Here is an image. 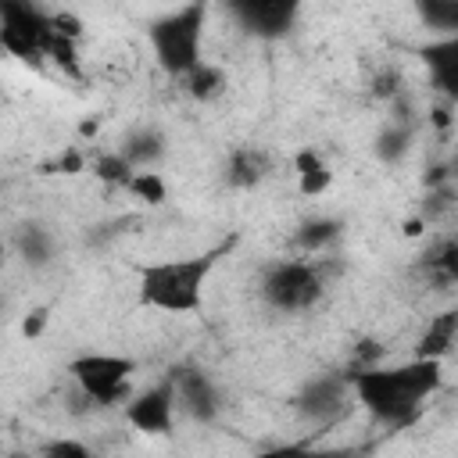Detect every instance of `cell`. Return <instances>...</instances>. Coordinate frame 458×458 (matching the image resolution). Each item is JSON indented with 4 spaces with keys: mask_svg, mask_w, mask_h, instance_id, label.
<instances>
[{
    "mask_svg": "<svg viewBox=\"0 0 458 458\" xmlns=\"http://www.w3.org/2000/svg\"><path fill=\"white\" fill-rule=\"evenodd\" d=\"M43 326H47V311H43V308H36V311H32V315L21 322V333H25L29 340H36V336L43 333Z\"/></svg>",
    "mask_w": 458,
    "mask_h": 458,
    "instance_id": "obj_29",
    "label": "cell"
},
{
    "mask_svg": "<svg viewBox=\"0 0 458 458\" xmlns=\"http://www.w3.org/2000/svg\"><path fill=\"white\" fill-rule=\"evenodd\" d=\"M54 168H57V175H75V172H86V157L79 154V147H68L64 154H57Z\"/></svg>",
    "mask_w": 458,
    "mask_h": 458,
    "instance_id": "obj_27",
    "label": "cell"
},
{
    "mask_svg": "<svg viewBox=\"0 0 458 458\" xmlns=\"http://www.w3.org/2000/svg\"><path fill=\"white\" fill-rule=\"evenodd\" d=\"M118 150L125 154V161L136 172H157V165L168 157V140H165V132L157 125H140V129L125 132Z\"/></svg>",
    "mask_w": 458,
    "mask_h": 458,
    "instance_id": "obj_13",
    "label": "cell"
},
{
    "mask_svg": "<svg viewBox=\"0 0 458 458\" xmlns=\"http://www.w3.org/2000/svg\"><path fill=\"white\" fill-rule=\"evenodd\" d=\"M175 411H179V401H175V386L172 379L165 376L161 383L132 394L125 401V422L143 433V437H165L172 433V422H175Z\"/></svg>",
    "mask_w": 458,
    "mask_h": 458,
    "instance_id": "obj_9",
    "label": "cell"
},
{
    "mask_svg": "<svg viewBox=\"0 0 458 458\" xmlns=\"http://www.w3.org/2000/svg\"><path fill=\"white\" fill-rule=\"evenodd\" d=\"M354 386V401L372 415V422L386 429L411 426L426 401L444 386V361L408 358L401 365H369L347 372Z\"/></svg>",
    "mask_w": 458,
    "mask_h": 458,
    "instance_id": "obj_1",
    "label": "cell"
},
{
    "mask_svg": "<svg viewBox=\"0 0 458 458\" xmlns=\"http://www.w3.org/2000/svg\"><path fill=\"white\" fill-rule=\"evenodd\" d=\"M426 229V218H411V222H404V236H419Z\"/></svg>",
    "mask_w": 458,
    "mask_h": 458,
    "instance_id": "obj_30",
    "label": "cell"
},
{
    "mask_svg": "<svg viewBox=\"0 0 458 458\" xmlns=\"http://www.w3.org/2000/svg\"><path fill=\"white\" fill-rule=\"evenodd\" d=\"M301 444H304V440H293V444H276V447H265V451H258V454H250V458H297Z\"/></svg>",
    "mask_w": 458,
    "mask_h": 458,
    "instance_id": "obj_28",
    "label": "cell"
},
{
    "mask_svg": "<svg viewBox=\"0 0 458 458\" xmlns=\"http://www.w3.org/2000/svg\"><path fill=\"white\" fill-rule=\"evenodd\" d=\"M340 236H344V222L340 218H333V215H311V218H304L297 225L293 243H297L301 254L322 258V254H329L340 243Z\"/></svg>",
    "mask_w": 458,
    "mask_h": 458,
    "instance_id": "obj_15",
    "label": "cell"
},
{
    "mask_svg": "<svg viewBox=\"0 0 458 458\" xmlns=\"http://www.w3.org/2000/svg\"><path fill=\"white\" fill-rule=\"evenodd\" d=\"M39 458H97V451L75 437H57L39 451Z\"/></svg>",
    "mask_w": 458,
    "mask_h": 458,
    "instance_id": "obj_24",
    "label": "cell"
},
{
    "mask_svg": "<svg viewBox=\"0 0 458 458\" xmlns=\"http://www.w3.org/2000/svg\"><path fill=\"white\" fill-rule=\"evenodd\" d=\"M233 250V240H222L200 254L186 258H161L136 268V297L143 308L168 311V315H190L204 304V286L215 272V265Z\"/></svg>",
    "mask_w": 458,
    "mask_h": 458,
    "instance_id": "obj_2",
    "label": "cell"
},
{
    "mask_svg": "<svg viewBox=\"0 0 458 458\" xmlns=\"http://www.w3.org/2000/svg\"><path fill=\"white\" fill-rule=\"evenodd\" d=\"M426 268L440 279V283H458V240L440 243L437 250L426 254Z\"/></svg>",
    "mask_w": 458,
    "mask_h": 458,
    "instance_id": "obj_23",
    "label": "cell"
},
{
    "mask_svg": "<svg viewBox=\"0 0 458 458\" xmlns=\"http://www.w3.org/2000/svg\"><path fill=\"white\" fill-rule=\"evenodd\" d=\"M415 54L422 57V64L429 72V86L440 97H447L451 104H458V36L429 39V43L415 47Z\"/></svg>",
    "mask_w": 458,
    "mask_h": 458,
    "instance_id": "obj_11",
    "label": "cell"
},
{
    "mask_svg": "<svg viewBox=\"0 0 458 458\" xmlns=\"http://www.w3.org/2000/svg\"><path fill=\"white\" fill-rule=\"evenodd\" d=\"M454 336H458V308L440 311V315L429 318V326L422 329V336H419L411 358H433V361H444V354L451 351Z\"/></svg>",
    "mask_w": 458,
    "mask_h": 458,
    "instance_id": "obj_17",
    "label": "cell"
},
{
    "mask_svg": "<svg viewBox=\"0 0 458 458\" xmlns=\"http://www.w3.org/2000/svg\"><path fill=\"white\" fill-rule=\"evenodd\" d=\"M225 86H229L225 72H222L218 64H211V61H200V64L182 79L186 97H190V100H197V104H208V100L222 97V93H225Z\"/></svg>",
    "mask_w": 458,
    "mask_h": 458,
    "instance_id": "obj_19",
    "label": "cell"
},
{
    "mask_svg": "<svg viewBox=\"0 0 458 458\" xmlns=\"http://www.w3.org/2000/svg\"><path fill=\"white\" fill-rule=\"evenodd\" d=\"M11 458H29V454H11Z\"/></svg>",
    "mask_w": 458,
    "mask_h": 458,
    "instance_id": "obj_31",
    "label": "cell"
},
{
    "mask_svg": "<svg viewBox=\"0 0 458 458\" xmlns=\"http://www.w3.org/2000/svg\"><path fill=\"white\" fill-rule=\"evenodd\" d=\"M50 43H54V11H43L25 0L0 4V47L11 57L25 64H43Z\"/></svg>",
    "mask_w": 458,
    "mask_h": 458,
    "instance_id": "obj_6",
    "label": "cell"
},
{
    "mask_svg": "<svg viewBox=\"0 0 458 458\" xmlns=\"http://www.w3.org/2000/svg\"><path fill=\"white\" fill-rule=\"evenodd\" d=\"M89 172H93L104 186H114V190H129L132 179H136V168L125 161L122 150H104V154H97V157L89 161Z\"/></svg>",
    "mask_w": 458,
    "mask_h": 458,
    "instance_id": "obj_21",
    "label": "cell"
},
{
    "mask_svg": "<svg viewBox=\"0 0 458 458\" xmlns=\"http://www.w3.org/2000/svg\"><path fill=\"white\" fill-rule=\"evenodd\" d=\"M14 254L21 258L25 268L39 272V268H50L54 258H57V240L54 233L43 225V222H21L14 229Z\"/></svg>",
    "mask_w": 458,
    "mask_h": 458,
    "instance_id": "obj_14",
    "label": "cell"
},
{
    "mask_svg": "<svg viewBox=\"0 0 458 458\" xmlns=\"http://www.w3.org/2000/svg\"><path fill=\"white\" fill-rule=\"evenodd\" d=\"M132 372H136V358L111 351H86L68 361V376L75 390L89 397L93 408L125 404L132 397Z\"/></svg>",
    "mask_w": 458,
    "mask_h": 458,
    "instance_id": "obj_5",
    "label": "cell"
},
{
    "mask_svg": "<svg viewBox=\"0 0 458 458\" xmlns=\"http://www.w3.org/2000/svg\"><path fill=\"white\" fill-rule=\"evenodd\" d=\"M415 14L429 32H437V39L458 36V0H419Z\"/></svg>",
    "mask_w": 458,
    "mask_h": 458,
    "instance_id": "obj_20",
    "label": "cell"
},
{
    "mask_svg": "<svg viewBox=\"0 0 458 458\" xmlns=\"http://www.w3.org/2000/svg\"><path fill=\"white\" fill-rule=\"evenodd\" d=\"M204 21H208V7L204 4H182L161 18L150 21L147 39H150V54L157 61V68L172 79H186L204 57H200V39H204Z\"/></svg>",
    "mask_w": 458,
    "mask_h": 458,
    "instance_id": "obj_4",
    "label": "cell"
},
{
    "mask_svg": "<svg viewBox=\"0 0 458 458\" xmlns=\"http://www.w3.org/2000/svg\"><path fill=\"white\" fill-rule=\"evenodd\" d=\"M354 404V386L347 372H318L293 394V411L311 426H333Z\"/></svg>",
    "mask_w": 458,
    "mask_h": 458,
    "instance_id": "obj_7",
    "label": "cell"
},
{
    "mask_svg": "<svg viewBox=\"0 0 458 458\" xmlns=\"http://www.w3.org/2000/svg\"><path fill=\"white\" fill-rule=\"evenodd\" d=\"M258 290L261 301L279 315L311 311L329 290V265L326 258H276L261 268Z\"/></svg>",
    "mask_w": 458,
    "mask_h": 458,
    "instance_id": "obj_3",
    "label": "cell"
},
{
    "mask_svg": "<svg viewBox=\"0 0 458 458\" xmlns=\"http://www.w3.org/2000/svg\"><path fill=\"white\" fill-rule=\"evenodd\" d=\"M411 143H415V122H397L390 118L376 140H372V154L379 165H401L408 154H411Z\"/></svg>",
    "mask_w": 458,
    "mask_h": 458,
    "instance_id": "obj_18",
    "label": "cell"
},
{
    "mask_svg": "<svg viewBox=\"0 0 458 458\" xmlns=\"http://www.w3.org/2000/svg\"><path fill=\"white\" fill-rule=\"evenodd\" d=\"M361 447H315V444H301L297 458H358Z\"/></svg>",
    "mask_w": 458,
    "mask_h": 458,
    "instance_id": "obj_26",
    "label": "cell"
},
{
    "mask_svg": "<svg viewBox=\"0 0 458 458\" xmlns=\"http://www.w3.org/2000/svg\"><path fill=\"white\" fill-rule=\"evenodd\" d=\"M293 175H297V190L304 197H322L333 186V168H329L326 154L315 147H301L293 154Z\"/></svg>",
    "mask_w": 458,
    "mask_h": 458,
    "instance_id": "obj_16",
    "label": "cell"
},
{
    "mask_svg": "<svg viewBox=\"0 0 458 458\" xmlns=\"http://www.w3.org/2000/svg\"><path fill=\"white\" fill-rule=\"evenodd\" d=\"M229 14L240 21V29L254 39H283L293 32L301 7L293 0H233Z\"/></svg>",
    "mask_w": 458,
    "mask_h": 458,
    "instance_id": "obj_10",
    "label": "cell"
},
{
    "mask_svg": "<svg viewBox=\"0 0 458 458\" xmlns=\"http://www.w3.org/2000/svg\"><path fill=\"white\" fill-rule=\"evenodd\" d=\"M372 97H383V100H390V104L401 97V79H397L394 68H383V72L372 79Z\"/></svg>",
    "mask_w": 458,
    "mask_h": 458,
    "instance_id": "obj_25",
    "label": "cell"
},
{
    "mask_svg": "<svg viewBox=\"0 0 458 458\" xmlns=\"http://www.w3.org/2000/svg\"><path fill=\"white\" fill-rule=\"evenodd\" d=\"M172 386H175V401H179V411L190 419V422H200V426H211L222 419V390L218 383L200 369V365H179L168 372Z\"/></svg>",
    "mask_w": 458,
    "mask_h": 458,
    "instance_id": "obj_8",
    "label": "cell"
},
{
    "mask_svg": "<svg viewBox=\"0 0 458 458\" xmlns=\"http://www.w3.org/2000/svg\"><path fill=\"white\" fill-rule=\"evenodd\" d=\"M129 193H132V197H140L147 208H161V204L168 200V182H165V175H161V172H136V179H132Z\"/></svg>",
    "mask_w": 458,
    "mask_h": 458,
    "instance_id": "obj_22",
    "label": "cell"
},
{
    "mask_svg": "<svg viewBox=\"0 0 458 458\" xmlns=\"http://www.w3.org/2000/svg\"><path fill=\"white\" fill-rule=\"evenodd\" d=\"M272 154L265 147H233L225 157V186L229 190H254L268 179Z\"/></svg>",
    "mask_w": 458,
    "mask_h": 458,
    "instance_id": "obj_12",
    "label": "cell"
}]
</instances>
